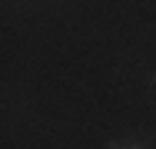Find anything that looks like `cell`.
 <instances>
[{"label":"cell","mask_w":156,"mask_h":149,"mask_svg":"<svg viewBox=\"0 0 156 149\" xmlns=\"http://www.w3.org/2000/svg\"><path fill=\"white\" fill-rule=\"evenodd\" d=\"M106 149H136V146H123V143H110Z\"/></svg>","instance_id":"6da1fadb"}]
</instances>
